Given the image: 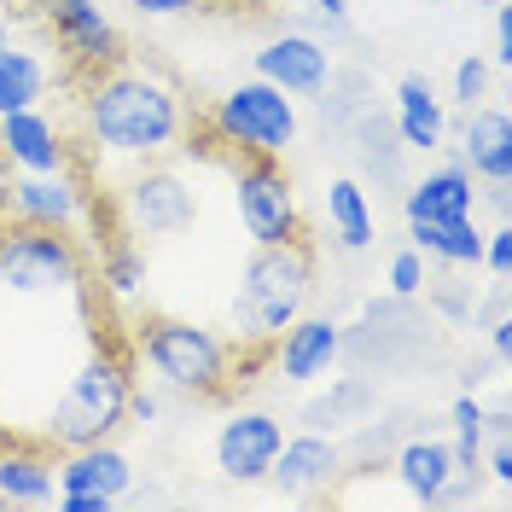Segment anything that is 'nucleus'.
<instances>
[{
  "mask_svg": "<svg viewBox=\"0 0 512 512\" xmlns=\"http://www.w3.org/2000/svg\"><path fill=\"white\" fill-rule=\"evenodd\" d=\"M192 128H198L192 99L158 64H140L123 53V59L88 70V88H82V146L88 152L123 163H158L187 146Z\"/></svg>",
  "mask_w": 512,
  "mask_h": 512,
  "instance_id": "nucleus-1",
  "label": "nucleus"
},
{
  "mask_svg": "<svg viewBox=\"0 0 512 512\" xmlns=\"http://www.w3.org/2000/svg\"><path fill=\"white\" fill-rule=\"evenodd\" d=\"M320 280V251L309 233L256 245L251 262L239 268V291L227 309V344L233 350H268L291 320L309 309Z\"/></svg>",
  "mask_w": 512,
  "mask_h": 512,
  "instance_id": "nucleus-2",
  "label": "nucleus"
},
{
  "mask_svg": "<svg viewBox=\"0 0 512 512\" xmlns=\"http://www.w3.org/2000/svg\"><path fill=\"white\" fill-rule=\"evenodd\" d=\"M128 344H134V355L158 373L163 390H175V396H192V402H227V396L245 390V384H239V350L227 344L222 332L198 326V320L146 309V315L134 320Z\"/></svg>",
  "mask_w": 512,
  "mask_h": 512,
  "instance_id": "nucleus-3",
  "label": "nucleus"
},
{
  "mask_svg": "<svg viewBox=\"0 0 512 512\" xmlns=\"http://www.w3.org/2000/svg\"><path fill=\"white\" fill-rule=\"evenodd\" d=\"M128 390H134V344H99L94 355H82V367L64 379L53 396V408L41 419V448L64 454L82 443H105L128 425Z\"/></svg>",
  "mask_w": 512,
  "mask_h": 512,
  "instance_id": "nucleus-4",
  "label": "nucleus"
},
{
  "mask_svg": "<svg viewBox=\"0 0 512 512\" xmlns=\"http://www.w3.org/2000/svg\"><path fill=\"white\" fill-rule=\"evenodd\" d=\"M210 134L233 158H286L297 146V134H303V117H297V99L286 88L251 76V82H239V88H227L216 99Z\"/></svg>",
  "mask_w": 512,
  "mask_h": 512,
  "instance_id": "nucleus-5",
  "label": "nucleus"
},
{
  "mask_svg": "<svg viewBox=\"0 0 512 512\" xmlns=\"http://www.w3.org/2000/svg\"><path fill=\"white\" fill-rule=\"evenodd\" d=\"M198 222V187L181 175V163H134L123 187V233L128 239H181Z\"/></svg>",
  "mask_w": 512,
  "mask_h": 512,
  "instance_id": "nucleus-6",
  "label": "nucleus"
},
{
  "mask_svg": "<svg viewBox=\"0 0 512 512\" xmlns=\"http://www.w3.org/2000/svg\"><path fill=\"white\" fill-rule=\"evenodd\" d=\"M233 210H239V227L251 233L256 245H274V239H297V233H309L303 204H297V187H291V175L280 169V158L233 163Z\"/></svg>",
  "mask_w": 512,
  "mask_h": 512,
  "instance_id": "nucleus-7",
  "label": "nucleus"
},
{
  "mask_svg": "<svg viewBox=\"0 0 512 512\" xmlns=\"http://www.w3.org/2000/svg\"><path fill=\"white\" fill-rule=\"evenodd\" d=\"M128 483H134V460L111 437L53 454V489L64 512H117Z\"/></svg>",
  "mask_w": 512,
  "mask_h": 512,
  "instance_id": "nucleus-8",
  "label": "nucleus"
},
{
  "mask_svg": "<svg viewBox=\"0 0 512 512\" xmlns=\"http://www.w3.org/2000/svg\"><path fill=\"white\" fill-rule=\"evenodd\" d=\"M338 355H344V326L332 315H309V309H303V315L268 344V373H274V384L309 390V384H320L332 373Z\"/></svg>",
  "mask_w": 512,
  "mask_h": 512,
  "instance_id": "nucleus-9",
  "label": "nucleus"
},
{
  "mask_svg": "<svg viewBox=\"0 0 512 512\" xmlns=\"http://www.w3.org/2000/svg\"><path fill=\"white\" fill-rule=\"evenodd\" d=\"M280 443H286L280 414H268V408H239V414H227V425L216 431V472H222L227 483H239V489L268 483V466H274Z\"/></svg>",
  "mask_w": 512,
  "mask_h": 512,
  "instance_id": "nucleus-10",
  "label": "nucleus"
},
{
  "mask_svg": "<svg viewBox=\"0 0 512 512\" xmlns=\"http://www.w3.org/2000/svg\"><path fill=\"white\" fill-rule=\"evenodd\" d=\"M344 466H350V454H344V443L332 431H297V437L280 443L274 466H268V483L286 501H315V495H326L344 478Z\"/></svg>",
  "mask_w": 512,
  "mask_h": 512,
  "instance_id": "nucleus-11",
  "label": "nucleus"
},
{
  "mask_svg": "<svg viewBox=\"0 0 512 512\" xmlns=\"http://www.w3.org/2000/svg\"><path fill=\"white\" fill-rule=\"evenodd\" d=\"M35 6H41V18L53 24V41L70 53L76 70H99V64H111V59L128 53L117 24L99 12L94 0H35Z\"/></svg>",
  "mask_w": 512,
  "mask_h": 512,
  "instance_id": "nucleus-12",
  "label": "nucleus"
},
{
  "mask_svg": "<svg viewBox=\"0 0 512 512\" xmlns=\"http://www.w3.org/2000/svg\"><path fill=\"white\" fill-rule=\"evenodd\" d=\"M0 152L12 163V175H64V169H76V152H70L64 128L41 105L0 117Z\"/></svg>",
  "mask_w": 512,
  "mask_h": 512,
  "instance_id": "nucleus-13",
  "label": "nucleus"
},
{
  "mask_svg": "<svg viewBox=\"0 0 512 512\" xmlns=\"http://www.w3.org/2000/svg\"><path fill=\"white\" fill-rule=\"evenodd\" d=\"M332 53H326V41L309 30H286L274 35V41H262V53H256V76L262 82H274V88H286L291 99H315L326 88V76H332Z\"/></svg>",
  "mask_w": 512,
  "mask_h": 512,
  "instance_id": "nucleus-14",
  "label": "nucleus"
},
{
  "mask_svg": "<svg viewBox=\"0 0 512 512\" xmlns=\"http://www.w3.org/2000/svg\"><path fill=\"white\" fill-rule=\"evenodd\" d=\"M460 163L472 169L483 187H507L512 181V117L501 105H472L460 123Z\"/></svg>",
  "mask_w": 512,
  "mask_h": 512,
  "instance_id": "nucleus-15",
  "label": "nucleus"
},
{
  "mask_svg": "<svg viewBox=\"0 0 512 512\" xmlns=\"http://www.w3.org/2000/svg\"><path fill=\"white\" fill-rule=\"evenodd\" d=\"M402 216H425V222H454V216H478V181L460 158L425 169L419 181L402 192Z\"/></svg>",
  "mask_w": 512,
  "mask_h": 512,
  "instance_id": "nucleus-16",
  "label": "nucleus"
},
{
  "mask_svg": "<svg viewBox=\"0 0 512 512\" xmlns=\"http://www.w3.org/2000/svg\"><path fill=\"white\" fill-rule=\"evenodd\" d=\"M390 128H396V140L408 146V152H443L448 140V111L443 99H437V88L425 82V76H402L396 82V117H390Z\"/></svg>",
  "mask_w": 512,
  "mask_h": 512,
  "instance_id": "nucleus-17",
  "label": "nucleus"
},
{
  "mask_svg": "<svg viewBox=\"0 0 512 512\" xmlns=\"http://www.w3.org/2000/svg\"><path fill=\"white\" fill-rule=\"evenodd\" d=\"M12 216L41 227H82V187L64 175H12Z\"/></svg>",
  "mask_w": 512,
  "mask_h": 512,
  "instance_id": "nucleus-18",
  "label": "nucleus"
},
{
  "mask_svg": "<svg viewBox=\"0 0 512 512\" xmlns=\"http://www.w3.org/2000/svg\"><path fill=\"white\" fill-rule=\"evenodd\" d=\"M390 472H396V483H402V501L437 507L443 483L454 478V448H448L443 437H408V443L396 448Z\"/></svg>",
  "mask_w": 512,
  "mask_h": 512,
  "instance_id": "nucleus-19",
  "label": "nucleus"
},
{
  "mask_svg": "<svg viewBox=\"0 0 512 512\" xmlns=\"http://www.w3.org/2000/svg\"><path fill=\"white\" fill-rule=\"evenodd\" d=\"M326 227H332V245H338L344 256H361L373 239H379V222H373L367 187H361L355 175L326 181Z\"/></svg>",
  "mask_w": 512,
  "mask_h": 512,
  "instance_id": "nucleus-20",
  "label": "nucleus"
},
{
  "mask_svg": "<svg viewBox=\"0 0 512 512\" xmlns=\"http://www.w3.org/2000/svg\"><path fill=\"white\" fill-rule=\"evenodd\" d=\"M350 134H355V163H361V175L367 181H384V187H408L402 181V140H396V128H390V117L384 111H373V105H361L350 117Z\"/></svg>",
  "mask_w": 512,
  "mask_h": 512,
  "instance_id": "nucleus-21",
  "label": "nucleus"
},
{
  "mask_svg": "<svg viewBox=\"0 0 512 512\" xmlns=\"http://www.w3.org/2000/svg\"><path fill=\"white\" fill-rule=\"evenodd\" d=\"M0 495H6V507L53 501V454L35 443H6L0 448Z\"/></svg>",
  "mask_w": 512,
  "mask_h": 512,
  "instance_id": "nucleus-22",
  "label": "nucleus"
},
{
  "mask_svg": "<svg viewBox=\"0 0 512 512\" xmlns=\"http://www.w3.org/2000/svg\"><path fill=\"white\" fill-rule=\"evenodd\" d=\"M47 82H53L47 59L30 53V47H12V41H6V24H0V117L41 105V99H47Z\"/></svg>",
  "mask_w": 512,
  "mask_h": 512,
  "instance_id": "nucleus-23",
  "label": "nucleus"
},
{
  "mask_svg": "<svg viewBox=\"0 0 512 512\" xmlns=\"http://www.w3.org/2000/svg\"><path fill=\"white\" fill-rule=\"evenodd\" d=\"M373 402H379V390H373V384H367L361 373H355V379H344L338 390H326V396H315V402L303 408V419H309L315 431H338V425H355V419L367 414Z\"/></svg>",
  "mask_w": 512,
  "mask_h": 512,
  "instance_id": "nucleus-24",
  "label": "nucleus"
},
{
  "mask_svg": "<svg viewBox=\"0 0 512 512\" xmlns=\"http://www.w3.org/2000/svg\"><path fill=\"white\" fill-rule=\"evenodd\" d=\"M431 262H443V268H478V262H483V227H478V216H454V222L437 227Z\"/></svg>",
  "mask_w": 512,
  "mask_h": 512,
  "instance_id": "nucleus-25",
  "label": "nucleus"
},
{
  "mask_svg": "<svg viewBox=\"0 0 512 512\" xmlns=\"http://www.w3.org/2000/svg\"><path fill=\"white\" fill-rule=\"evenodd\" d=\"M425 280H431V274H425V256H419L414 245L390 251V262H384V286H390V297H402V303H408V297L425 291Z\"/></svg>",
  "mask_w": 512,
  "mask_h": 512,
  "instance_id": "nucleus-26",
  "label": "nucleus"
},
{
  "mask_svg": "<svg viewBox=\"0 0 512 512\" xmlns=\"http://www.w3.org/2000/svg\"><path fill=\"white\" fill-rule=\"evenodd\" d=\"M489 70H495V64L478 59V53H472V59H460V64H454V82H448V99H454L460 111L483 105V99H489Z\"/></svg>",
  "mask_w": 512,
  "mask_h": 512,
  "instance_id": "nucleus-27",
  "label": "nucleus"
},
{
  "mask_svg": "<svg viewBox=\"0 0 512 512\" xmlns=\"http://www.w3.org/2000/svg\"><path fill=\"white\" fill-rule=\"evenodd\" d=\"M483 268H489L495 280H507L512 274V222L507 216L495 222V233H483Z\"/></svg>",
  "mask_w": 512,
  "mask_h": 512,
  "instance_id": "nucleus-28",
  "label": "nucleus"
},
{
  "mask_svg": "<svg viewBox=\"0 0 512 512\" xmlns=\"http://www.w3.org/2000/svg\"><path fill=\"white\" fill-rule=\"evenodd\" d=\"M134 18H192V12H210L216 0H123Z\"/></svg>",
  "mask_w": 512,
  "mask_h": 512,
  "instance_id": "nucleus-29",
  "label": "nucleus"
},
{
  "mask_svg": "<svg viewBox=\"0 0 512 512\" xmlns=\"http://www.w3.org/2000/svg\"><path fill=\"white\" fill-rule=\"evenodd\" d=\"M158 414H163V402L152 396V390H140V384H134V390H128V425H140V431H146V425H158Z\"/></svg>",
  "mask_w": 512,
  "mask_h": 512,
  "instance_id": "nucleus-30",
  "label": "nucleus"
},
{
  "mask_svg": "<svg viewBox=\"0 0 512 512\" xmlns=\"http://www.w3.org/2000/svg\"><path fill=\"white\" fill-rule=\"evenodd\" d=\"M489 64H495V70L512 64V12L507 6H495V53H489Z\"/></svg>",
  "mask_w": 512,
  "mask_h": 512,
  "instance_id": "nucleus-31",
  "label": "nucleus"
},
{
  "mask_svg": "<svg viewBox=\"0 0 512 512\" xmlns=\"http://www.w3.org/2000/svg\"><path fill=\"white\" fill-rule=\"evenodd\" d=\"M309 6H315L326 24H344V18H350V0H309Z\"/></svg>",
  "mask_w": 512,
  "mask_h": 512,
  "instance_id": "nucleus-32",
  "label": "nucleus"
},
{
  "mask_svg": "<svg viewBox=\"0 0 512 512\" xmlns=\"http://www.w3.org/2000/svg\"><path fill=\"white\" fill-rule=\"evenodd\" d=\"M12 216V163H6V152H0V222Z\"/></svg>",
  "mask_w": 512,
  "mask_h": 512,
  "instance_id": "nucleus-33",
  "label": "nucleus"
},
{
  "mask_svg": "<svg viewBox=\"0 0 512 512\" xmlns=\"http://www.w3.org/2000/svg\"><path fill=\"white\" fill-rule=\"evenodd\" d=\"M472 6H489V12H495V6H507V0H472Z\"/></svg>",
  "mask_w": 512,
  "mask_h": 512,
  "instance_id": "nucleus-34",
  "label": "nucleus"
},
{
  "mask_svg": "<svg viewBox=\"0 0 512 512\" xmlns=\"http://www.w3.org/2000/svg\"><path fill=\"white\" fill-rule=\"evenodd\" d=\"M0 507H6V495H0Z\"/></svg>",
  "mask_w": 512,
  "mask_h": 512,
  "instance_id": "nucleus-35",
  "label": "nucleus"
}]
</instances>
